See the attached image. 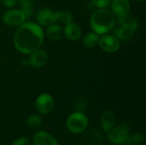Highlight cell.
Instances as JSON below:
<instances>
[{"label": "cell", "instance_id": "cell-2", "mask_svg": "<svg viewBox=\"0 0 146 145\" xmlns=\"http://www.w3.org/2000/svg\"><path fill=\"white\" fill-rule=\"evenodd\" d=\"M115 21V18L111 10L106 8L98 9L91 16L90 26L94 32L98 35H103L113 29Z\"/></svg>", "mask_w": 146, "mask_h": 145}, {"label": "cell", "instance_id": "cell-25", "mask_svg": "<svg viewBox=\"0 0 146 145\" xmlns=\"http://www.w3.org/2000/svg\"><path fill=\"white\" fill-rule=\"evenodd\" d=\"M37 0H18L21 7H33Z\"/></svg>", "mask_w": 146, "mask_h": 145}, {"label": "cell", "instance_id": "cell-21", "mask_svg": "<svg viewBox=\"0 0 146 145\" xmlns=\"http://www.w3.org/2000/svg\"><path fill=\"white\" fill-rule=\"evenodd\" d=\"M112 0H92V4L98 8V9H104V8H107Z\"/></svg>", "mask_w": 146, "mask_h": 145}, {"label": "cell", "instance_id": "cell-24", "mask_svg": "<svg viewBox=\"0 0 146 145\" xmlns=\"http://www.w3.org/2000/svg\"><path fill=\"white\" fill-rule=\"evenodd\" d=\"M2 4L8 9H11L16 6L18 3V0H1Z\"/></svg>", "mask_w": 146, "mask_h": 145}, {"label": "cell", "instance_id": "cell-11", "mask_svg": "<svg viewBox=\"0 0 146 145\" xmlns=\"http://www.w3.org/2000/svg\"><path fill=\"white\" fill-rule=\"evenodd\" d=\"M33 145H59L56 138L50 132L40 131L33 137Z\"/></svg>", "mask_w": 146, "mask_h": 145}, {"label": "cell", "instance_id": "cell-3", "mask_svg": "<svg viewBox=\"0 0 146 145\" xmlns=\"http://www.w3.org/2000/svg\"><path fill=\"white\" fill-rule=\"evenodd\" d=\"M89 126L87 116L80 111H76L68 115L66 121V126L68 130L74 134H80L86 131Z\"/></svg>", "mask_w": 146, "mask_h": 145}, {"label": "cell", "instance_id": "cell-5", "mask_svg": "<svg viewBox=\"0 0 146 145\" xmlns=\"http://www.w3.org/2000/svg\"><path fill=\"white\" fill-rule=\"evenodd\" d=\"M55 107V101L49 93H42L38 95L35 100V108L38 114L42 115H49Z\"/></svg>", "mask_w": 146, "mask_h": 145}, {"label": "cell", "instance_id": "cell-6", "mask_svg": "<svg viewBox=\"0 0 146 145\" xmlns=\"http://www.w3.org/2000/svg\"><path fill=\"white\" fill-rule=\"evenodd\" d=\"M98 45L104 51L108 53H114L120 49L121 43L116 36L105 33L103 34L102 37H99Z\"/></svg>", "mask_w": 146, "mask_h": 145}, {"label": "cell", "instance_id": "cell-18", "mask_svg": "<svg viewBox=\"0 0 146 145\" xmlns=\"http://www.w3.org/2000/svg\"><path fill=\"white\" fill-rule=\"evenodd\" d=\"M116 20H118V21H119L120 22H121L122 24H124V25H126V26H128L133 28V29L136 30V31H137V29H138V26H139L138 21H137L136 18H135L133 15H132L127 14V15H124V16L117 17Z\"/></svg>", "mask_w": 146, "mask_h": 145}, {"label": "cell", "instance_id": "cell-8", "mask_svg": "<svg viewBox=\"0 0 146 145\" xmlns=\"http://www.w3.org/2000/svg\"><path fill=\"white\" fill-rule=\"evenodd\" d=\"M112 30L114 31V35L116 36L119 38V40H122V41H127L131 39L136 32V30H134L133 28L128 26L122 24L118 20H115Z\"/></svg>", "mask_w": 146, "mask_h": 145}, {"label": "cell", "instance_id": "cell-10", "mask_svg": "<svg viewBox=\"0 0 146 145\" xmlns=\"http://www.w3.org/2000/svg\"><path fill=\"white\" fill-rule=\"evenodd\" d=\"M28 64L33 68H42L48 62V54L43 50H37L29 54Z\"/></svg>", "mask_w": 146, "mask_h": 145}, {"label": "cell", "instance_id": "cell-17", "mask_svg": "<svg viewBox=\"0 0 146 145\" xmlns=\"http://www.w3.org/2000/svg\"><path fill=\"white\" fill-rule=\"evenodd\" d=\"M73 20V16L70 11L67 9L58 10L55 12V22L62 23V24H68L71 22Z\"/></svg>", "mask_w": 146, "mask_h": 145}, {"label": "cell", "instance_id": "cell-26", "mask_svg": "<svg viewBox=\"0 0 146 145\" xmlns=\"http://www.w3.org/2000/svg\"><path fill=\"white\" fill-rule=\"evenodd\" d=\"M136 1H138V2H144L145 0H136Z\"/></svg>", "mask_w": 146, "mask_h": 145}, {"label": "cell", "instance_id": "cell-7", "mask_svg": "<svg viewBox=\"0 0 146 145\" xmlns=\"http://www.w3.org/2000/svg\"><path fill=\"white\" fill-rule=\"evenodd\" d=\"M26 17L20 9H9L3 15V21L9 26H20L26 21Z\"/></svg>", "mask_w": 146, "mask_h": 145}, {"label": "cell", "instance_id": "cell-14", "mask_svg": "<svg viewBox=\"0 0 146 145\" xmlns=\"http://www.w3.org/2000/svg\"><path fill=\"white\" fill-rule=\"evenodd\" d=\"M115 117L112 111L106 110L104 111L100 118V125L104 132H109L115 126Z\"/></svg>", "mask_w": 146, "mask_h": 145}, {"label": "cell", "instance_id": "cell-22", "mask_svg": "<svg viewBox=\"0 0 146 145\" xmlns=\"http://www.w3.org/2000/svg\"><path fill=\"white\" fill-rule=\"evenodd\" d=\"M11 145H31L30 140L27 137H21L16 138Z\"/></svg>", "mask_w": 146, "mask_h": 145}, {"label": "cell", "instance_id": "cell-1", "mask_svg": "<svg viewBox=\"0 0 146 145\" xmlns=\"http://www.w3.org/2000/svg\"><path fill=\"white\" fill-rule=\"evenodd\" d=\"M15 48L24 55L38 50L44 42V31L37 23L25 21L18 26L13 38Z\"/></svg>", "mask_w": 146, "mask_h": 145}, {"label": "cell", "instance_id": "cell-15", "mask_svg": "<svg viewBox=\"0 0 146 145\" xmlns=\"http://www.w3.org/2000/svg\"><path fill=\"white\" fill-rule=\"evenodd\" d=\"M46 35L51 41H58L63 35V29L58 24H51L48 26Z\"/></svg>", "mask_w": 146, "mask_h": 145}, {"label": "cell", "instance_id": "cell-16", "mask_svg": "<svg viewBox=\"0 0 146 145\" xmlns=\"http://www.w3.org/2000/svg\"><path fill=\"white\" fill-rule=\"evenodd\" d=\"M99 41V35L94 32H88L82 40V44L88 49H93L98 44Z\"/></svg>", "mask_w": 146, "mask_h": 145}, {"label": "cell", "instance_id": "cell-20", "mask_svg": "<svg viewBox=\"0 0 146 145\" xmlns=\"http://www.w3.org/2000/svg\"><path fill=\"white\" fill-rule=\"evenodd\" d=\"M145 140V136L141 132H135L132 136H130V144H142Z\"/></svg>", "mask_w": 146, "mask_h": 145}, {"label": "cell", "instance_id": "cell-13", "mask_svg": "<svg viewBox=\"0 0 146 145\" xmlns=\"http://www.w3.org/2000/svg\"><path fill=\"white\" fill-rule=\"evenodd\" d=\"M64 36L70 41H77L80 38L82 35V30L80 26L74 23V22H69L65 25V27L63 29Z\"/></svg>", "mask_w": 146, "mask_h": 145}, {"label": "cell", "instance_id": "cell-23", "mask_svg": "<svg viewBox=\"0 0 146 145\" xmlns=\"http://www.w3.org/2000/svg\"><path fill=\"white\" fill-rule=\"evenodd\" d=\"M20 10L22 12V14L24 15L26 19L30 18L33 14V10L32 7H21Z\"/></svg>", "mask_w": 146, "mask_h": 145}, {"label": "cell", "instance_id": "cell-4", "mask_svg": "<svg viewBox=\"0 0 146 145\" xmlns=\"http://www.w3.org/2000/svg\"><path fill=\"white\" fill-rule=\"evenodd\" d=\"M107 138L112 144L123 145L130 144V133L129 128L126 123L118 126H114L109 132H107Z\"/></svg>", "mask_w": 146, "mask_h": 145}, {"label": "cell", "instance_id": "cell-27", "mask_svg": "<svg viewBox=\"0 0 146 145\" xmlns=\"http://www.w3.org/2000/svg\"><path fill=\"white\" fill-rule=\"evenodd\" d=\"M123 145H133L132 144H123Z\"/></svg>", "mask_w": 146, "mask_h": 145}, {"label": "cell", "instance_id": "cell-19", "mask_svg": "<svg viewBox=\"0 0 146 145\" xmlns=\"http://www.w3.org/2000/svg\"><path fill=\"white\" fill-rule=\"evenodd\" d=\"M42 124V118L38 115H31L27 119V125L31 129H37Z\"/></svg>", "mask_w": 146, "mask_h": 145}, {"label": "cell", "instance_id": "cell-12", "mask_svg": "<svg viewBox=\"0 0 146 145\" xmlns=\"http://www.w3.org/2000/svg\"><path fill=\"white\" fill-rule=\"evenodd\" d=\"M110 6L111 12L117 17H121L129 14L130 3L128 0H112Z\"/></svg>", "mask_w": 146, "mask_h": 145}, {"label": "cell", "instance_id": "cell-9", "mask_svg": "<svg viewBox=\"0 0 146 145\" xmlns=\"http://www.w3.org/2000/svg\"><path fill=\"white\" fill-rule=\"evenodd\" d=\"M36 20L39 26H48L55 22V12L50 8H41L37 12Z\"/></svg>", "mask_w": 146, "mask_h": 145}]
</instances>
